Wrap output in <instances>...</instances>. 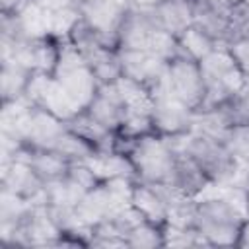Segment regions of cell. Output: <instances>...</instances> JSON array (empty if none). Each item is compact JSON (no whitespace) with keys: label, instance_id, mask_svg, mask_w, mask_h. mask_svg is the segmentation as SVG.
I'll return each instance as SVG.
<instances>
[{"label":"cell","instance_id":"6da1fadb","mask_svg":"<svg viewBox=\"0 0 249 249\" xmlns=\"http://www.w3.org/2000/svg\"><path fill=\"white\" fill-rule=\"evenodd\" d=\"M163 140L171 152H187L210 181L249 191V165L235 161L222 142L193 130L169 134Z\"/></svg>","mask_w":249,"mask_h":249},{"label":"cell","instance_id":"7a4b0ae2","mask_svg":"<svg viewBox=\"0 0 249 249\" xmlns=\"http://www.w3.org/2000/svg\"><path fill=\"white\" fill-rule=\"evenodd\" d=\"M119 49L148 51L165 58L167 62L183 56L177 37L156 23L152 8H138L132 4L119 29Z\"/></svg>","mask_w":249,"mask_h":249},{"label":"cell","instance_id":"3957f363","mask_svg":"<svg viewBox=\"0 0 249 249\" xmlns=\"http://www.w3.org/2000/svg\"><path fill=\"white\" fill-rule=\"evenodd\" d=\"M117 150L124 152L134 169L136 181L142 183H171L173 173V152L158 132H148L136 138L117 140Z\"/></svg>","mask_w":249,"mask_h":249},{"label":"cell","instance_id":"277c9868","mask_svg":"<svg viewBox=\"0 0 249 249\" xmlns=\"http://www.w3.org/2000/svg\"><path fill=\"white\" fill-rule=\"evenodd\" d=\"M204 82V99L198 109H214L226 105L247 82L230 51L224 47L214 49L206 58L198 62Z\"/></svg>","mask_w":249,"mask_h":249},{"label":"cell","instance_id":"5b68a950","mask_svg":"<svg viewBox=\"0 0 249 249\" xmlns=\"http://www.w3.org/2000/svg\"><path fill=\"white\" fill-rule=\"evenodd\" d=\"M132 187L134 179L126 177L99 181L93 189H89L84 195V198L76 206V212L89 228L105 220H111L121 210L132 204Z\"/></svg>","mask_w":249,"mask_h":249},{"label":"cell","instance_id":"8992f818","mask_svg":"<svg viewBox=\"0 0 249 249\" xmlns=\"http://www.w3.org/2000/svg\"><path fill=\"white\" fill-rule=\"evenodd\" d=\"M53 76L80 105V109L86 111L99 88V82L70 39L58 41V60L53 70Z\"/></svg>","mask_w":249,"mask_h":249},{"label":"cell","instance_id":"52a82bcc","mask_svg":"<svg viewBox=\"0 0 249 249\" xmlns=\"http://www.w3.org/2000/svg\"><path fill=\"white\" fill-rule=\"evenodd\" d=\"M148 89L152 95L154 132H158L161 136H169V134H179V132L191 130L195 111L187 103H183L177 97V93L171 89L167 72L156 84H152Z\"/></svg>","mask_w":249,"mask_h":249},{"label":"cell","instance_id":"ba28073f","mask_svg":"<svg viewBox=\"0 0 249 249\" xmlns=\"http://www.w3.org/2000/svg\"><path fill=\"white\" fill-rule=\"evenodd\" d=\"M70 41L80 51L84 60L89 64L99 84H111L123 76L119 49H109L107 45H103L99 37L84 23V19H80L76 27L72 29Z\"/></svg>","mask_w":249,"mask_h":249},{"label":"cell","instance_id":"9c48e42d","mask_svg":"<svg viewBox=\"0 0 249 249\" xmlns=\"http://www.w3.org/2000/svg\"><path fill=\"white\" fill-rule=\"evenodd\" d=\"M115 84L124 103V119L117 134L123 138H136V136L154 132L150 89L126 76H121Z\"/></svg>","mask_w":249,"mask_h":249},{"label":"cell","instance_id":"30bf717a","mask_svg":"<svg viewBox=\"0 0 249 249\" xmlns=\"http://www.w3.org/2000/svg\"><path fill=\"white\" fill-rule=\"evenodd\" d=\"M18 62L31 72L53 74L58 60V41L54 39H10L0 37V62Z\"/></svg>","mask_w":249,"mask_h":249},{"label":"cell","instance_id":"8fae6325","mask_svg":"<svg viewBox=\"0 0 249 249\" xmlns=\"http://www.w3.org/2000/svg\"><path fill=\"white\" fill-rule=\"evenodd\" d=\"M84 23L109 49H119V29L130 8L128 0H82L78 2Z\"/></svg>","mask_w":249,"mask_h":249},{"label":"cell","instance_id":"7c38bea8","mask_svg":"<svg viewBox=\"0 0 249 249\" xmlns=\"http://www.w3.org/2000/svg\"><path fill=\"white\" fill-rule=\"evenodd\" d=\"M25 95L33 101L35 107L45 109L62 121H70L80 111H84L49 72H33Z\"/></svg>","mask_w":249,"mask_h":249},{"label":"cell","instance_id":"4fadbf2b","mask_svg":"<svg viewBox=\"0 0 249 249\" xmlns=\"http://www.w3.org/2000/svg\"><path fill=\"white\" fill-rule=\"evenodd\" d=\"M167 76L171 89L177 97L187 103L193 111H196L204 99V82L200 76L198 62L187 56H177L167 66Z\"/></svg>","mask_w":249,"mask_h":249},{"label":"cell","instance_id":"5bb4252c","mask_svg":"<svg viewBox=\"0 0 249 249\" xmlns=\"http://www.w3.org/2000/svg\"><path fill=\"white\" fill-rule=\"evenodd\" d=\"M0 189H8L19 196L31 198L35 204H47L45 181L23 160L0 163Z\"/></svg>","mask_w":249,"mask_h":249},{"label":"cell","instance_id":"9a60e30c","mask_svg":"<svg viewBox=\"0 0 249 249\" xmlns=\"http://www.w3.org/2000/svg\"><path fill=\"white\" fill-rule=\"evenodd\" d=\"M119 60H121V70L123 76L150 88L156 84L165 72L169 62L154 53L148 51H128V49H119Z\"/></svg>","mask_w":249,"mask_h":249},{"label":"cell","instance_id":"2e32d148","mask_svg":"<svg viewBox=\"0 0 249 249\" xmlns=\"http://www.w3.org/2000/svg\"><path fill=\"white\" fill-rule=\"evenodd\" d=\"M142 183V181H140ZM150 185L156 195L161 198L165 212H167V224L175 228H195L196 220V210L198 204L195 196L183 193L171 183H146Z\"/></svg>","mask_w":249,"mask_h":249},{"label":"cell","instance_id":"e0dca14e","mask_svg":"<svg viewBox=\"0 0 249 249\" xmlns=\"http://www.w3.org/2000/svg\"><path fill=\"white\" fill-rule=\"evenodd\" d=\"M95 121H99L101 124H105L107 128L119 132L123 119H124V103L123 97L117 89V84H99L91 103L86 109Z\"/></svg>","mask_w":249,"mask_h":249},{"label":"cell","instance_id":"ac0fdd59","mask_svg":"<svg viewBox=\"0 0 249 249\" xmlns=\"http://www.w3.org/2000/svg\"><path fill=\"white\" fill-rule=\"evenodd\" d=\"M14 160H23L27 161L33 171L47 183V181H53V179H58V177H64L70 169V160L64 158L62 154L54 152V150H43V148H31V146H23L18 156Z\"/></svg>","mask_w":249,"mask_h":249},{"label":"cell","instance_id":"d6986e66","mask_svg":"<svg viewBox=\"0 0 249 249\" xmlns=\"http://www.w3.org/2000/svg\"><path fill=\"white\" fill-rule=\"evenodd\" d=\"M68 130L66 121L54 117L53 113L35 107L29 134H27V146L31 148H43V150H54L62 134Z\"/></svg>","mask_w":249,"mask_h":249},{"label":"cell","instance_id":"ffe728a7","mask_svg":"<svg viewBox=\"0 0 249 249\" xmlns=\"http://www.w3.org/2000/svg\"><path fill=\"white\" fill-rule=\"evenodd\" d=\"M66 124L72 132H76L78 136L88 140L95 150H99V152L117 150L119 134L115 130L107 128L105 124H101L99 121H95L88 111H80L74 119L66 121Z\"/></svg>","mask_w":249,"mask_h":249},{"label":"cell","instance_id":"44dd1931","mask_svg":"<svg viewBox=\"0 0 249 249\" xmlns=\"http://www.w3.org/2000/svg\"><path fill=\"white\" fill-rule=\"evenodd\" d=\"M84 163L93 171V175L99 181L115 179V177H126L136 181V169L130 161V158L124 152L111 150V152H95L89 158L84 160Z\"/></svg>","mask_w":249,"mask_h":249},{"label":"cell","instance_id":"7402d4cb","mask_svg":"<svg viewBox=\"0 0 249 249\" xmlns=\"http://www.w3.org/2000/svg\"><path fill=\"white\" fill-rule=\"evenodd\" d=\"M152 16L161 29L179 37L193 25V0H161L152 8Z\"/></svg>","mask_w":249,"mask_h":249},{"label":"cell","instance_id":"603a6c76","mask_svg":"<svg viewBox=\"0 0 249 249\" xmlns=\"http://www.w3.org/2000/svg\"><path fill=\"white\" fill-rule=\"evenodd\" d=\"M193 25L210 35L218 43V47L228 49V45L233 41L230 19L214 12L204 0H193Z\"/></svg>","mask_w":249,"mask_h":249},{"label":"cell","instance_id":"cb8c5ba5","mask_svg":"<svg viewBox=\"0 0 249 249\" xmlns=\"http://www.w3.org/2000/svg\"><path fill=\"white\" fill-rule=\"evenodd\" d=\"M208 177L198 167V163L187 154V152H173V173H171V185L181 189L183 193L195 196L198 191H202L208 185Z\"/></svg>","mask_w":249,"mask_h":249},{"label":"cell","instance_id":"d4e9b609","mask_svg":"<svg viewBox=\"0 0 249 249\" xmlns=\"http://www.w3.org/2000/svg\"><path fill=\"white\" fill-rule=\"evenodd\" d=\"M233 126V121L226 109V105L214 107V109H196L193 115L191 130L208 138H214L218 142L224 140L228 130Z\"/></svg>","mask_w":249,"mask_h":249},{"label":"cell","instance_id":"484cf974","mask_svg":"<svg viewBox=\"0 0 249 249\" xmlns=\"http://www.w3.org/2000/svg\"><path fill=\"white\" fill-rule=\"evenodd\" d=\"M88 189L78 183L74 177L68 173L64 177L53 179L45 183V195H47V204L51 206H78V202L84 198Z\"/></svg>","mask_w":249,"mask_h":249},{"label":"cell","instance_id":"4316f807","mask_svg":"<svg viewBox=\"0 0 249 249\" xmlns=\"http://www.w3.org/2000/svg\"><path fill=\"white\" fill-rule=\"evenodd\" d=\"M132 206L138 208L148 222H152V224H156L160 228H163L167 224L165 206H163L161 198L156 195V191L150 185L134 181V187H132Z\"/></svg>","mask_w":249,"mask_h":249},{"label":"cell","instance_id":"83f0119b","mask_svg":"<svg viewBox=\"0 0 249 249\" xmlns=\"http://www.w3.org/2000/svg\"><path fill=\"white\" fill-rule=\"evenodd\" d=\"M31 76H33V72L19 66L18 62H12V60L0 62V95H2V101H10V99L23 95Z\"/></svg>","mask_w":249,"mask_h":249},{"label":"cell","instance_id":"f1b7e54d","mask_svg":"<svg viewBox=\"0 0 249 249\" xmlns=\"http://www.w3.org/2000/svg\"><path fill=\"white\" fill-rule=\"evenodd\" d=\"M177 41H179V47H181L183 56L193 58V60H196V62H200V60L206 58L214 49H218V43H216L210 35H206L204 31H200V29L195 27V25L187 27V29L177 37Z\"/></svg>","mask_w":249,"mask_h":249},{"label":"cell","instance_id":"f546056e","mask_svg":"<svg viewBox=\"0 0 249 249\" xmlns=\"http://www.w3.org/2000/svg\"><path fill=\"white\" fill-rule=\"evenodd\" d=\"M33 206L35 202L31 198L0 189V224H18Z\"/></svg>","mask_w":249,"mask_h":249},{"label":"cell","instance_id":"4dcf8cb0","mask_svg":"<svg viewBox=\"0 0 249 249\" xmlns=\"http://www.w3.org/2000/svg\"><path fill=\"white\" fill-rule=\"evenodd\" d=\"M126 243L128 249H156L163 247V228L152 224V222H142L136 228H132L126 233Z\"/></svg>","mask_w":249,"mask_h":249},{"label":"cell","instance_id":"1f68e13d","mask_svg":"<svg viewBox=\"0 0 249 249\" xmlns=\"http://www.w3.org/2000/svg\"><path fill=\"white\" fill-rule=\"evenodd\" d=\"M163 247H212L196 228L163 226Z\"/></svg>","mask_w":249,"mask_h":249},{"label":"cell","instance_id":"d6a6232c","mask_svg":"<svg viewBox=\"0 0 249 249\" xmlns=\"http://www.w3.org/2000/svg\"><path fill=\"white\" fill-rule=\"evenodd\" d=\"M54 152L62 154L64 158H68L70 161H84L86 158H89L91 154H95L97 150L84 140L82 136H78L76 132H72L70 128L62 134V138L58 140V144L54 146Z\"/></svg>","mask_w":249,"mask_h":249},{"label":"cell","instance_id":"836d02e7","mask_svg":"<svg viewBox=\"0 0 249 249\" xmlns=\"http://www.w3.org/2000/svg\"><path fill=\"white\" fill-rule=\"evenodd\" d=\"M222 144L235 161L249 165V124H233Z\"/></svg>","mask_w":249,"mask_h":249},{"label":"cell","instance_id":"e575fe53","mask_svg":"<svg viewBox=\"0 0 249 249\" xmlns=\"http://www.w3.org/2000/svg\"><path fill=\"white\" fill-rule=\"evenodd\" d=\"M226 109H228L233 124H249V80L226 103Z\"/></svg>","mask_w":249,"mask_h":249},{"label":"cell","instance_id":"d590c367","mask_svg":"<svg viewBox=\"0 0 249 249\" xmlns=\"http://www.w3.org/2000/svg\"><path fill=\"white\" fill-rule=\"evenodd\" d=\"M228 51H230L231 58L237 62L243 76L249 80V35H239L237 39H233L228 45Z\"/></svg>","mask_w":249,"mask_h":249},{"label":"cell","instance_id":"8d00e7d4","mask_svg":"<svg viewBox=\"0 0 249 249\" xmlns=\"http://www.w3.org/2000/svg\"><path fill=\"white\" fill-rule=\"evenodd\" d=\"M89 247H103V249H128L126 239L123 237H107V235H91Z\"/></svg>","mask_w":249,"mask_h":249},{"label":"cell","instance_id":"74e56055","mask_svg":"<svg viewBox=\"0 0 249 249\" xmlns=\"http://www.w3.org/2000/svg\"><path fill=\"white\" fill-rule=\"evenodd\" d=\"M214 12H218L222 18H226V19H231V14H233V10H235V4L237 2H233V0H204Z\"/></svg>","mask_w":249,"mask_h":249},{"label":"cell","instance_id":"f35d334b","mask_svg":"<svg viewBox=\"0 0 249 249\" xmlns=\"http://www.w3.org/2000/svg\"><path fill=\"white\" fill-rule=\"evenodd\" d=\"M37 4H41L43 8L49 10H60V8H68V6H78V0H35Z\"/></svg>","mask_w":249,"mask_h":249},{"label":"cell","instance_id":"ab89813d","mask_svg":"<svg viewBox=\"0 0 249 249\" xmlns=\"http://www.w3.org/2000/svg\"><path fill=\"white\" fill-rule=\"evenodd\" d=\"M235 247L249 249V218H247V220L241 224V228H239V237H237Z\"/></svg>","mask_w":249,"mask_h":249},{"label":"cell","instance_id":"60d3db41","mask_svg":"<svg viewBox=\"0 0 249 249\" xmlns=\"http://www.w3.org/2000/svg\"><path fill=\"white\" fill-rule=\"evenodd\" d=\"M132 6H138V8H156L161 0H128Z\"/></svg>","mask_w":249,"mask_h":249},{"label":"cell","instance_id":"b9f144b4","mask_svg":"<svg viewBox=\"0 0 249 249\" xmlns=\"http://www.w3.org/2000/svg\"><path fill=\"white\" fill-rule=\"evenodd\" d=\"M241 35H249V21L245 23V27L241 29Z\"/></svg>","mask_w":249,"mask_h":249},{"label":"cell","instance_id":"7bdbcfd3","mask_svg":"<svg viewBox=\"0 0 249 249\" xmlns=\"http://www.w3.org/2000/svg\"><path fill=\"white\" fill-rule=\"evenodd\" d=\"M241 2H245V4H247V6H249V0H241Z\"/></svg>","mask_w":249,"mask_h":249},{"label":"cell","instance_id":"ee69618b","mask_svg":"<svg viewBox=\"0 0 249 249\" xmlns=\"http://www.w3.org/2000/svg\"><path fill=\"white\" fill-rule=\"evenodd\" d=\"M233 2H241V0H233Z\"/></svg>","mask_w":249,"mask_h":249},{"label":"cell","instance_id":"f6af8a7d","mask_svg":"<svg viewBox=\"0 0 249 249\" xmlns=\"http://www.w3.org/2000/svg\"><path fill=\"white\" fill-rule=\"evenodd\" d=\"M78 2H82V0H78Z\"/></svg>","mask_w":249,"mask_h":249}]
</instances>
